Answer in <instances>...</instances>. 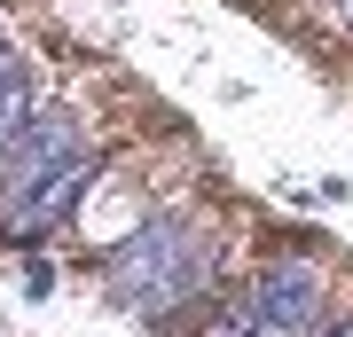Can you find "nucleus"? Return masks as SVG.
Wrapping results in <instances>:
<instances>
[{
	"label": "nucleus",
	"mask_w": 353,
	"mask_h": 337,
	"mask_svg": "<svg viewBox=\"0 0 353 337\" xmlns=\"http://www.w3.org/2000/svg\"><path fill=\"white\" fill-rule=\"evenodd\" d=\"M212 275H220V236L212 227H189V220H150L102 259L110 298L134 306V314H157V322L196 306L212 290Z\"/></svg>",
	"instance_id": "obj_1"
},
{
	"label": "nucleus",
	"mask_w": 353,
	"mask_h": 337,
	"mask_svg": "<svg viewBox=\"0 0 353 337\" xmlns=\"http://www.w3.org/2000/svg\"><path fill=\"white\" fill-rule=\"evenodd\" d=\"M87 157V125L71 110H32V125L8 141V157H0V188H8V204H24L39 181H55L63 165Z\"/></svg>",
	"instance_id": "obj_2"
},
{
	"label": "nucleus",
	"mask_w": 353,
	"mask_h": 337,
	"mask_svg": "<svg viewBox=\"0 0 353 337\" xmlns=\"http://www.w3.org/2000/svg\"><path fill=\"white\" fill-rule=\"evenodd\" d=\"M243 298H252V314H259L267 337H314L322 329V306H330V275L314 259H275Z\"/></svg>",
	"instance_id": "obj_3"
},
{
	"label": "nucleus",
	"mask_w": 353,
	"mask_h": 337,
	"mask_svg": "<svg viewBox=\"0 0 353 337\" xmlns=\"http://www.w3.org/2000/svg\"><path fill=\"white\" fill-rule=\"evenodd\" d=\"M87 181H94V157L63 165L55 181H39V188H32L24 204H8V236H16V243H39L48 227H63V220H71V204L87 196Z\"/></svg>",
	"instance_id": "obj_4"
},
{
	"label": "nucleus",
	"mask_w": 353,
	"mask_h": 337,
	"mask_svg": "<svg viewBox=\"0 0 353 337\" xmlns=\"http://www.w3.org/2000/svg\"><path fill=\"white\" fill-rule=\"evenodd\" d=\"M24 125H32V63H24V48H8L0 55V157Z\"/></svg>",
	"instance_id": "obj_5"
},
{
	"label": "nucleus",
	"mask_w": 353,
	"mask_h": 337,
	"mask_svg": "<svg viewBox=\"0 0 353 337\" xmlns=\"http://www.w3.org/2000/svg\"><path fill=\"white\" fill-rule=\"evenodd\" d=\"M314 337H353V322H338V329H314Z\"/></svg>",
	"instance_id": "obj_6"
},
{
	"label": "nucleus",
	"mask_w": 353,
	"mask_h": 337,
	"mask_svg": "<svg viewBox=\"0 0 353 337\" xmlns=\"http://www.w3.org/2000/svg\"><path fill=\"white\" fill-rule=\"evenodd\" d=\"M338 24H353V0H338Z\"/></svg>",
	"instance_id": "obj_7"
},
{
	"label": "nucleus",
	"mask_w": 353,
	"mask_h": 337,
	"mask_svg": "<svg viewBox=\"0 0 353 337\" xmlns=\"http://www.w3.org/2000/svg\"><path fill=\"white\" fill-rule=\"evenodd\" d=\"M8 48H16V39H8V32H0V55H8Z\"/></svg>",
	"instance_id": "obj_8"
}]
</instances>
